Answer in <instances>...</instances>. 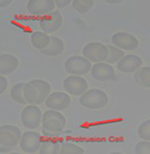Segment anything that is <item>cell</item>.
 I'll use <instances>...</instances> for the list:
<instances>
[{
	"label": "cell",
	"instance_id": "obj_3",
	"mask_svg": "<svg viewBox=\"0 0 150 154\" xmlns=\"http://www.w3.org/2000/svg\"><path fill=\"white\" fill-rule=\"evenodd\" d=\"M92 63L83 56L74 55L65 61V70L70 75L81 76L88 74L91 70Z\"/></svg>",
	"mask_w": 150,
	"mask_h": 154
},
{
	"label": "cell",
	"instance_id": "obj_14",
	"mask_svg": "<svg viewBox=\"0 0 150 154\" xmlns=\"http://www.w3.org/2000/svg\"><path fill=\"white\" fill-rule=\"evenodd\" d=\"M143 64V60L136 54H128L116 63L117 69L124 74H133L138 70Z\"/></svg>",
	"mask_w": 150,
	"mask_h": 154
},
{
	"label": "cell",
	"instance_id": "obj_1",
	"mask_svg": "<svg viewBox=\"0 0 150 154\" xmlns=\"http://www.w3.org/2000/svg\"><path fill=\"white\" fill-rule=\"evenodd\" d=\"M41 124L42 130L58 136L64 131L66 119L65 116L60 112L53 109H48L43 113Z\"/></svg>",
	"mask_w": 150,
	"mask_h": 154
},
{
	"label": "cell",
	"instance_id": "obj_30",
	"mask_svg": "<svg viewBox=\"0 0 150 154\" xmlns=\"http://www.w3.org/2000/svg\"><path fill=\"white\" fill-rule=\"evenodd\" d=\"M12 149L13 148H11V147H7V146H4V145L0 144V152H3V153L10 152L12 151Z\"/></svg>",
	"mask_w": 150,
	"mask_h": 154
},
{
	"label": "cell",
	"instance_id": "obj_25",
	"mask_svg": "<svg viewBox=\"0 0 150 154\" xmlns=\"http://www.w3.org/2000/svg\"><path fill=\"white\" fill-rule=\"evenodd\" d=\"M94 0H74L72 5L74 9L80 14H84L87 12L94 5Z\"/></svg>",
	"mask_w": 150,
	"mask_h": 154
},
{
	"label": "cell",
	"instance_id": "obj_12",
	"mask_svg": "<svg viewBox=\"0 0 150 154\" xmlns=\"http://www.w3.org/2000/svg\"><path fill=\"white\" fill-rule=\"evenodd\" d=\"M63 24V17L59 11H53L46 16H44L40 19L39 26L42 29V32L47 34L55 32L61 27Z\"/></svg>",
	"mask_w": 150,
	"mask_h": 154
},
{
	"label": "cell",
	"instance_id": "obj_26",
	"mask_svg": "<svg viewBox=\"0 0 150 154\" xmlns=\"http://www.w3.org/2000/svg\"><path fill=\"white\" fill-rule=\"evenodd\" d=\"M138 136L142 140H150V120H145L138 127Z\"/></svg>",
	"mask_w": 150,
	"mask_h": 154
},
{
	"label": "cell",
	"instance_id": "obj_16",
	"mask_svg": "<svg viewBox=\"0 0 150 154\" xmlns=\"http://www.w3.org/2000/svg\"><path fill=\"white\" fill-rule=\"evenodd\" d=\"M65 50V43L60 38L57 36H51L50 44L43 50H40V53L44 55L54 57L61 54Z\"/></svg>",
	"mask_w": 150,
	"mask_h": 154
},
{
	"label": "cell",
	"instance_id": "obj_22",
	"mask_svg": "<svg viewBox=\"0 0 150 154\" xmlns=\"http://www.w3.org/2000/svg\"><path fill=\"white\" fill-rule=\"evenodd\" d=\"M24 86L25 82H19L15 84L10 89V97L11 99L22 105H27V103L24 97Z\"/></svg>",
	"mask_w": 150,
	"mask_h": 154
},
{
	"label": "cell",
	"instance_id": "obj_17",
	"mask_svg": "<svg viewBox=\"0 0 150 154\" xmlns=\"http://www.w3.org/2000/svg\"><path fill=\"white\" fill-rule=\"evenodd\" d=\"M33 85L36 87L38 92V98L36 105H39L41 103H43L48 96L51 94V84L45 81V80H41V79H35V80H32L31 81Z\"/></svg>",
	"mask_w": 150,
	"mask_h": 154
},
{
	"label": "cell",
	"instance_id": "obj_18",
	"mask_svg": "<svg viewBox=\"0 0 150 154\" xmlns=\"http://www.w3.org/2000/svg\"><path fill=\"white\" fill-rule=\"evenodd\" d=\"M60 143L55 138H42L38 152L40 154H59Z\"/></svg>",
	"mask_w": 150,
	"mask_h": 154
},
{
	"label": "cell",
	"instance_id": "obj_24",
	"mask_svg": "<svg viewBox=\"0 0 150 154\" xmlns=\"http://www.w3.org/2000/svg\"><path fill=\"white\" fill-rule=\"evenodd\" d=\"M85 150L78 144L61 142L60 143V151L59 154H83Z\"/></svg>",
	"mask_w": 150,
	"mask_h": 154
},
{
	"label": "cell",
	"instance_id": "obj_27",
	"mask_svg": "<svg viewBox=\"0 0 150 154\" xmlns=\"http://www.w3.org/2000/svg\"><path fill=\"white\" fill-rule=\"evenodd\" d=\"M134 152L136 154H149L150 153V142L149 141H140L135 144Z\"/></svg>",
	"mask_w": 150,
	"mask_h": 154
},
{
	"label": "cell",
	"instance_id": "obj_5",
	"mask_svg": "<svg viewBox=\"0 0 150 154\" xmlns=\"http://www.w3.org/2000/svg\"><path fill=\"white\" fill-rule=\"evenodd\" d=\"M42 111L39 107L34 104L26 105L22 110L20 119L22 125L27 129H36L41 125L42 121Z\"/></svg>",
	"mask_w": 150,
	"mask_h": 154
},
{
	"label": "cell",
	"instance_id": "obj_20",
	"mask_svg": "<svg viewBox=\"0 0 150 154\" xmlns=\"http://www.w3.org/2000/svg\"><path fill=\"white\" fill-rule=\"evenodd\" d=\"M51 36L44 32L37 31L34 32L31 36V41L34 48L38 50H43L50 44Z\"/></svg>",
	"mask_w": 150,
	"mask_h": 154
},
{
	"label": "cell",
	"instance_id": "obj_31",
	"mask_svg": "<svg viewBox=\"0 0 150 154\" xmlns=\"http://www.w3.org/2000/svg\"><path fill=\"white\" fill-rule=\"evenodd\" d=\"M12 3L11 0H0V8H4L10 5Z\"/></svg>",
	"mask_w": 150,
	"mask_h": 154
},
{
	"label": "cell",
	"instance_id": "obj_7",
	"mask_svg": "<svg viewBox=\"0 0 150 154\" xmlns=\"http://www.w3.org/2000/svg\"><path fill=\"white\" fill-rule=\"evenodd\" d=\"M42 138L41 134L37 131H25L21 136L19 146L21 150L26 153H36L39 151Z\"/></svg>",
	"mask_w": 150,
	"mask_h": 154
},
{
	"label": "cell",
	"instance_id": "obj_8",
	"mask_svg": "<svg viewBox=\"0 0 150 154\" xmlns=\"http://www.w3.org/2000/svg\"><path fill=\"white\" fill-rule=\"evenodd\" d=\"M63 86L70 96H80L88 89V82L84 77L69 75L64 80Z\"/></svg>",
	"mask_w": 150,
	"mask_h": 154
},
{
	"label": "cell",
	"instance_id": "obj_29",
	"mask_svg": "<svg viewBox=\"0 0 150 154\" xmlns=\"http://www.w3.org/2000/svg\"><path fill=\"white\" fill-rule=\"evenodd\" d=\"M70 4H72L71 0H55L54 1V5L58 8H66L67 5H69Z\"/></svg>",
	"mask_w": 150,
	"mask_h": 154
},
{
	"label": "cell",
	"instance_id": "obj_13",
	"mask_svg": "<svg viewBox=\"0 0 150 154\" xmlns=\"http://www.w3.org/2000/svg\"><path fill=\"white\" fill-rule=\"evenodd\" d=\"M91 75L95 81L108 82L115 78V70L112 65L106 62H98L91 67Z\"/></svg>",
	"mask_w": 150,
	"mask_h": 154
},
{
	"label": "cell",
	"instance_id": "obj_2",
	"mask_svg": "<svg viewBox=\"0 0 150 154\" xmlns=\"http://www.w3.org/2000/svg\"><path fill=\"white\" fill-rule=\"evenodd\" d=\"M79 102L80 105L89 109H100L106 107L108 103L107 94L99 88L87 89L81 95Z\"/></svg>",
	"mask_w": 150,
	"mask_h": 154
},
{
	"label": "cell",
	"instance_id": "obj_23",
	"mask_svg": "<svg viewBox=\"0 0 150 154\" xmlns=\"http://www.w3.org/2000/svg\"><path fill=\"white\" fill-rule=\"evenodd\" d=\"M106 48L108 49V57L105 62H106L110 65L116 64L125 55L124 51H122L120 48L114 47L113 45H107Z\"/></svg>",
	"mask_w": 150,
	"mask_h": 154
},
{
	"label": "cell",
	"instance_id": "obj_15",
	"mask_svg": "<svg viewBox=\"0 0 150 154\" xmlns=\"http://www.w3.org/2000/svg\"><path fill=\"white\" fill-rule=\"evenodd\" d=\"M19 59L10 54H0V75H8L14 73L19 67Z\"/></svg>",
	"mask_w": 150,
	"mask_h": 154
},
{
	"label": "cell",
	"instance_id": "obj_10",
	"mask_svg": "<svg viewBox=\"0 0 150 154\" xmlns=\"http://www.w3.org/2000/svg\"><path fill=\"white\" fill-rule=\"evenodd\" d=\"M72 99L69 94L65 92H54L50 94L45 101L46 107L49 109L63 111L71 105Z\"/></svg>",
	"mask_w": 150,
	"mask_h": 154
},
{
	"label": "cell",
	"instance_id": "obj_9",
	"mask_svg": "<svg viewBox=\"0 0 150 154\" xmlns=\"http://www.w3.org/2000/svg\"><path fill=\"white\" fill-rule=\"evenodd\" d=\"M112 44L122 51H133L138 48L139 40L134 35L126 32H118L112 35Z\"/></svg>",
	"mask_w": 150,
	"mask_h": 154
},
{
	"label": "cell",
	"instance_id": "obj_28",
	"mask_svg": "<svg viewBox=\"0 0 150 154\" xmlns=\"http://www.w3.org/2000/svg\"><path fill=\"white\" fill-rule=\"evenodd\" d=\"M8 87V80L4 75H0V95L4 94Z\"/></svg>",
	"mask_w": 150,
	"mask_h": 154
},
{
	"label": "cell",
	"instance_id": "obj_19",
	"mask_svg": "<svg viewBox=\"0 0 150 154\" xmlns=\"http://www.w3.org/2000/svg\"><path fill=\"white\" fill-rule=\"evenodd\" d=\"M134 80L139 86L149 88H150V67H141L134 72Z\"/></svg>",
	"mask_w": 150,
	"mask_h": 154
},
{
	"label": "cell",
	"instance_id": "obj_4",
	"mask_svg": "<svg viewBox=\"0 0 150 154\" xmlns=\"http://www.w3.org/2000/svg\"><path fill=\"white\" fill-rule=\"evenodd\" d=\"M82 56L90 62H104L108 57V49L100 42H90L82 49Z\"/></svg>",
	"mask_w": 150,
	"mask_h": 154
},
{
	"label": "cell",
	"instance_id": "obj_6",
	"mask_svg": "<svg viewBox=\"0 0 150 154\" xmlns=\"http://www.w3.org/2000/svg\"><path fill=\"white\" fill-rule=\"evenodd\" d=\"M22 136L21 130L16 125H4L0 126V144L15 148L19 144Z\"/></svg>",
	"mask_w": 150,
	"mask_h": 154
},
{
	"label": "cell",
	"instance_id": "obj_11",
	"mask_svg": "<svg viewBox=\"0 0 150 154\" xmlns=\"http://www.w3.org/2000/svg\"><path fill=\"white\" fill-rule=\"evenodd\" d=\"M26 7L31 15L42 18L52 12L55 9V5L52 0H30Z\"/></svg>",
	"mask_w": 150,
	"mask_h": 154
},
{
	"label": "cell",
	"instance_id": "obj_32",
	"mask_svg": "<svg viewBox=\"0 0 150 154\" xmlns=\"http://www.w3.org/2000/svg\"><path fill=\"white\" fill-rule=\"evenodd\" d=\"M108 3L110 4H119V3H122V1H107Z\"/></svg>",
	"mask_w": 150,
	"mask_h": 154
},
{
	"label": "cell",
	"instance_id": "obj_21",
	"mask_svg": "<svg viewBox=\"0 0 150 154\" xmlns=\"http://www.w3.org/2000/svg\"><path fill=\"white\" fill-rule=\"evenodd\" d=\"M24 97H25L27 104L36 105V103H37L38 98V92L36 87L33 85V83L31 81L29 82L25 83Z\"/></svg>",
	"mask_w": 150,
	"mask_h": 154
}]
</instances>
